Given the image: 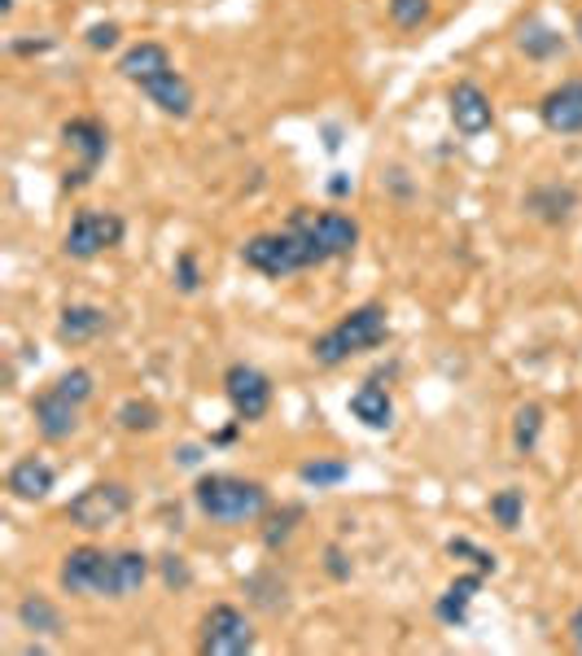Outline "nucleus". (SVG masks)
<instances>
[{
  "label": "nucleus",
  "instance_id": "nucleus-21",
  "mask_svg": "<svg viewBox=\"0 0 582 656\" xmlns=\"http://www.w3.org/2000/svg\"><path fill=\"white\" fill-rule=\"evenodd\" d=\"M19 621L32 630V634H62V612L45 599V595H27L19 604Z\"/></svg>",
  "mask_w": 582,
  "mask_h": 656
},
{
  "label": "nucleus",
  "instance_id": "nucleus-9",
  "mask_svg": "<svg viewBox=\"0 0 582 656\" xmlns=\"http://www.w3.org/2000/svg\"><path fill=\"white\" fill-rule=\"evenodd\" d=\"M223 394H228V403H232V412H237L241 425L263 421L267 408H271V381L254 364H232L223 373Z\"/></svg>",
  "mask_w": 582,
  "mask_h": 656
},
{
  "label": "nucleus",
  "instance_id": "nucleus-17",
  "mask_svg": "<svg viewBox=\"0 0 582 656\" xmlns=\"http://www.w3.org/2000/svg\"><path fill=\"white\" fill-rule=\"evenodd\" d=\"M162 71H171V53L158 45V40H141V45H132L123 58H119V75L128 80V84H149L154 75H162Z\"/></svg>",
  "mask_w": 582,
  "mask_h": 656
},
{
  "label": "nucleus",
  "instance_id": "nucleus-34",
  "mask_svg": "<svg viewBox=\"0 0 582 656\" xmlns=\"http://www.w3.org/2000/svg\"><path fill=\"white\" fill-rule=\"evenodd\" d=\"M569 639H573V647L582 652V608H578V612L569 617Z\"/></svg>",
  "mask_w": 582,
  "mask_h": 656
},
{
  "label": "nucleus",
  "instance_id": "nucleus-16",
  "mask_svg": "<svg viewBox=\"0 0 582 656\" xmlns=\"http://www.w3.org/2000/svg\"><path fill=\"white\" fill-rule=\"evenodd\" d=\"M110 328V315L101 311V306H66L62 311V319H58V342L62 347H84V342H93V338H101Z\"/></svg>",
  "mask_w": 582,
  "mask_h": 656
},
{
  "label": "nucleus",
  "instance_id": "nucleus-10",
  "mask_svg": "<svg viewBox=\"0 0 582 656\" xmlns=\"http://www.w3.org/2000/svg\"><path fill=\"white\" fill-rule=\"evenodd\" d=\"M149 582V556L145 551H106L101 578H97V595L106 599H128Z\"/></svg>",
  "mask_w": 582,
  "mask_h": 656
},
{
  "label": "nucleus",
  "instance_id": "nucleus-14",
  "mask_svg": "<svg viewBox=\"0 0 582 656\" xmlns=\"http://www.w3.org/2000/svg\"><path fill=\"white\" fill-rule=\"evenodd\" d=\"M101 564H106V551H101V547H75V551H66V556H62V569H58L62 591H71V595H97Z\"/></svg>",
  "mask_w": 582,
  "mask_h": 656
},
{
  "label": "nucleus",
  "instance_id": "nucleus-7",
  "mask_svg": "<svg viewBox=\"0 0 582 656\" xmlns=\"http://www.w3.org/2000/svg\"><path fill=\"white\" fill-rule=\"evenodd\" d=\"M202 652L206 656H245L254 652V625L245 621L241 608L215 604L202 621Z\"/></svg>",
  "mask_w": 582,
  "mask_h": 656
},
{
  "label": "nucleus",
  "instance_id": "nucleus-4",
  "mask_svg": "<svg viewBox=\"0 0 582 656\" xmlns=\"http://www.w3.org/2000/svg\"><path fill=\"white\" fill-rule=\"evenodd\" d=\"M289 228H294L307 250H312V263H329V258H347L355 245H360V223L342 210H294L289 215Z\"/></svg>",
  "mask_w": 582,
  "mask_h": 656
},
{
  "label": "nucleus",
  "instance_id": "nucleus-11",
  "mask_svg": "<svg viewBox=\"0 0 582 656\" xmlns=\"http://www.w3.org/2000/svg\"><path fill=\"white\" fill-rule=\"evenodd\" d=\"M538 123L556 136H582V80H569L551 88L538 101Z\"/></svg>",
  "mask_w": 582,
  "mask_h": 656
},
{
  "label": "nucleus",
  "instance_id": "nucleus-8",
  "mask_svg": "<svg viewBox=\"0 0 582 656\" xmlns=\"http://www.w3.org/2000/svg\"><path fill=\"white\" fill-rule=\"evenodd\" d=\"M62 141H66L71 154H80V167L66 171V189H84L93 180V171L106 162V154H110V132L97 119H71L62 127Z\"/></svg>",
  "mask_w": 582,
  "mask_h": 656
},
{
  "label": "nucleus",
  "instance_id": "nucleus-33",
  "mask_svg": "<svg viewBox=\"0 0 582 656\" xmlns=\"http://www.w3.org/2000/svg\"><path fill=\"white\" fill-rule=\"evenodd\" d=\"M325 556H329V573H334L338 582H347V578H351V564H347V556H342V547H329Z\"/></svg>",
  "mask_w": 582,
  "mask_h": 656
},
{
  "label": "nucleus",
  "instance_id": "nucleus-6",
  "mask_svg": "<svg viewBox=\"0 0 582 656\" xmlns=\"http://www.w3.org/2000/svg\"><path fill=\"white\" fill-rule=\"evenodd\" d=\"M123 232H128V223H123L114 210H80V215L71 219L66 236H62V250H66V258L88 263V258L114 250V245L123 241Z\"/></svg>",
  "mask_w": 582,
  "mask_h": 656
},
{
  "label": "nucleus",
  "instance_id": "nucleus-38",
  "mask_svg": "<svg viewBox=\"0 0 582 656\" xmlns=\"http://www.w3.org/2000/svg\"><path fill=\"white\" fill-rule=\"evenodd\" d=\"M0 14H5V19H10V14H14V0H0Z\"/></svg>",
  "mask_w": 582,
  "mask_h": 656
},
{
  "label": "nucleus",
  "instance_id": "nucleus-27",
  "mask_svg": "<svg viewBox=\"0 0 582 656\" xmlns=\"http://www.w3.org/2000/svg\"><path fill=\"white\" fill-rule=\"evenodd\" d=\"M299 477H303L307 486H338V482H347V477H351V464L312 460V464H303V469H299Z\"/></svg>",
  "mask_w": 582,
  "mask_h": 656
},
{
  "label": "nucleus",
  "instance_id": "nucleus-24",
  "mask_svg": "<svg viewBox=\"0 0 582 656\" xmlns=\"http://www.w3.org/2000/svg\"><path fill=\"white\" fill-rule=\"evenodd\" d=\"M119 425H123L128 434H154V429L162 425V412H158L154 403H145V399H128V403L119 408Z\"/></svg>",
  "mask_w": 582,
  "mask_h": 656
},
{
  "label": "nucleus",
  "instance_id": "nucleus-5",
  "mask_svg": "<svg viewBox=\"0 0 582 656\" xmlns=\"http://www.w3.org/2000/svg\"><path fill=\"white\" fill-rule=\"evenodd\" d=\"M128 512H132V490L123 482H93L66 503V521L75 530H88V534L119 525Z\"/></svg>",
  "mask_w": 582,
  "mask_h": 656
},
{
  "label": "nucleus",
  "instance_id": "nucleus-23",
  "mask_svg": "<svg viewBox=\"0 0 582 656\" xmlns=\"http://www.w3.org/2000/svg\"><path fill=\"white\" fill-rule=\"evenodd\" d=\"M486 508H490V521H495L499 530H517V525H521V512H525V495H521L517 486H508V490H495Z\"/></svg>",
  "mask_w": 582,
  "mask_h": 656
},
{
  "label": "nucleus",
  "instance_id": "nucleus-19",
  "mask_svg": "<svg viewBox=\"0 0 582 656\" xmlns=\"http://www.w3.org/2000/svg\"><path fill=\"white\" fill-rule=\"evenodd\" d=\"M10 490H14L19 499H27V503H40V499H49V490H53V469H49L45 460L27 455V460H19V464L10 469Z\"/></svg>",
  "mask_w": 582,
  "mask_h": 656
},
{
  "label": "nucleus",
  "instance_id": "nucleus-2",
  "mask_svg": "<svg viewBox=\"0 0 582 656\" xmlns=\"http://www.w3.org/2000/svg\"><path fill=\"white\" fill-rule=\"evenodd\" d=\"M193 503L219 525H250L267 512V486L237 473H206L193 486Z\"/></svg>",
  "mask_w": 582,
  "mask_h": 656
},
{
  "label": "nucleus",
  "instance_id": "nucleus-3",
  "mask_svg": "<svg viewBox=\"0 0 582 656\" xmlns=\"http://www.w3.org/2000/svg\"><path fill=\"white\" fill-rule=\"evenodd\" d=\"M241 263H245L250 271L267 276V280H284V276H294V271H303V267H316L307 241H303L294 228H289V223H284L280 232H258V236H250V241L241 245Z\"/></svg>",
  "mask_w": 582,
  "mask_h": 656
},
{
  "label": "nucleus",
  "instance_id": "nucleus-30",
  "mask_svg": "<svg viewBox=\"0 0 582 656\" xmlns=\"http://www.w3.org/2000/svg\"><path fill=\"white\" fill-rule=\"evenodd\" d=\"M84 40H88V49L106 53V49H114V45H119V23H93Z\"/></svg>",
  "mask_w": 582,
  "mask_h": 656
},
{
  "label": "nucleus",
  "instance_id": "nucleus-1",
  "mask_svg": "<svg viewBox=\"0 0 582 656\" xmlns=\"http://www.w3.org/2000/svg\"><path fill=\"white\" fill-rule=\"evenodd\" d=\"M386 338H390V311H386L381 302H364V306H355L347 319H338L329 333H320V338L312 342V355H316V364L338 368V364H347L351 355L377 351Z\"/></svg>",
  "mask_w": 582,
  "mask_h": 656
},
{
  "label": "nucleus",
  "instance_id": "nucleus-25",
  "mask_svg": "<svg viewBox=\"0 0 582 656\" xmlns=\"http://www.w3.org/2000/svg\"><path fill=\"white\" fill-rule=\"evenodd\" d=\"M538 429H543V408H538V403H525V408L517 412V425H512V442H517V451H521V455H530V451H534Z\"/></svg>",
  "mask_w": 582,
  "mask_h": 656
},
{
  "label": "nucleus",
  "instance_id": "nucleus-22",
  "mask_svg": "<svg viewBox=\"0 0 582 656\" xmlns=\"http://www.w3.org/2000/svg\"><path fill=\"white\" fill-rule=\"evenodd\" d=\"M517 45H521L525 58H538V62H543V58H556V53L565 49V40H560L551 27H543V23H525Z\"/></svg>",
  "mask_w": 582,
  "mask_h": 656
},
{
  "label": "nucleus",
  "instance_id": "nucleus-32",
  "mask_svg": "<svg viewBox=\"0 0 582 656\" xmlns=\"http://www.w3.org/2000/svg\"><path fill=\"white\" fill-rule=\"evenodd\" d=\"M162 578H167V586H189L184 560H180V556H162Z\"/></svg>",
  "mask_w": 582,
  "mask_h": 656
},
{
  "label": "nucleus",
  "instance_id": "nucleus-18",
  "mask_svg": "<svg viewBox=\"0 0 582 656\" xmlns=\"http://www.w3.org/2000/svg\"><path fill=\"white\" fill-rule=\"evenodd\" d=\"M351 416L364 425V429H390L395 425V403H390V394L381 390V386H360L355 394H351Z\"/></svg>",
  "mask_w": 582,
  "mask_h": 656
},
{
  "label": "nucleus",
  "instance_id": "nucleus-15",
  "mask_svg": "<svg viewBox=\"0 0 582 656\" xmlns=\"http://www.w3.org/2000/svg\"><path fill=\"white\" fill-rule=\"evenodd\" d=\"M141 93L162 110V114H171V119H189L193 114V84L171 66V71H162V75H154L149 84H141Z\"/></svg>",
  "mask_w": 582,
  "mask_h": 656
},
{
  "label": "nucleus",
  "instance_id": "nucleus-13",
  "mask_svg": "<svg viewBox=\"0 0 582 656\" xmlns=\"http://www.w3.org/2000/svg\"><path fill=\"white\" fill-rule=\"evenodd\" d=\"M32 412H36V429H40L49 442H66V438L80 429V403L66 399L58 386L45 390V394L32 403Z\"/></svg>",
  "mask_w": 582,
  "mask_h": 656
},
{
  "label": "nucleus",
  "instance_id": "nucleus-37",
  "mask_svg": "<svg viewBox=\"0 0 582 656\" xmlns=\"http://www.w3.org/2000/svg\"><path fill=\"white\" fill-rule=\"evenodd\" d=\"M573 36H578V49H582V10H578V19H573Z\"/></svg>",
  "mask_w": 582,
  "mask_h": 656
},
{
  "label": "nucleus",
  "instance_id": "nucleus-20",
  "mask_svg": "<svg viewBox=\"0 0 582 656\" xmlns=\"http://www.w3.org/2000/svg\"><path fill=\"white\" fill-rule=\"evenodd\" d=\"M482 591V573H469V578H456L447 591H442V599L434 604V612L447 621V625H464L469 621V604H473V595Z\"/></svg>",
  "mask_w": 582,
  "mask_h": 656
},
{
  "label": "nucleus",
  "instance_id": "nucleus-28",
  "mask_svg": "<svg viewBox=\"0 0 582 656\" xmlns=\"http://www.w3.org/2000/svg\"><path fill=\"white\" fill-rule=\"evenodd\" d=\"M58 390L84 408V403L93 399V390H97V386H93V373H88V368H71V373H62V377H58Z\"/></svg>",
  "mask_w": 582,
  "mask_h": 656
},
{
  "label": "nucleus",
  "instance_id": "nucleus-26",
  "mask_svg": "<svg viewBox=\"0 0 582 656\" xmlns=\"http://www.w3.org/2000/svg\"><path fill=\"white\" fill-rule=\"evenodd\" d=\"M429 14H434L429 0H390V23H395L399 32H416V27H425V23H429Z\"/></svg>",
  "mask_w": 582,
  "mask_h": 656
},
{
  "label": "nucleus",
  "instance_id": "nucleus-12",
  "mask_svg": "<svg viewBox=\"0 0 582 656\" xmlns=\"http://www.w3.org/2000/svg\"><path fill=\"white\" fill-rule=\"evenodd\" d=\"M451 123H456L460 136H482V132L495 127V106L473 80H460L451 88Z\"/></svg>",
  "mask_w": 582,
  "mask_h": 656
},
{
  "label": "nucleus",
  "instance_id": "nucleus-35",
  "mask_svg": "<svg viewBox=\"0 0 582 656\" xmlns=\"http://www.w3.org/2000/svg\"><path fill=\"white\" fill-rule=\"evenodd\" d=\"M329 189H334V197H347V193H351V180H347V175H338Z\"/></svg>",
  "mask_w": 582,
  "mask_h": 656
},
{
  "label": "nucleus",
  "instance_id": "nucleus-29",
  "mask_svg": "<svg viewBox=\"0 0 582 656\" xmlns=\"http://www.w3.org/2000/svg\"><path fill=\"white\" fill-rule=\"evenodd\" d=\"M447 551H451V556H469V560L477 564V573H495V556H490V551H482V547H477V543H469V538H451V543H447Z\"/></svg>",
  "mask_w": 582,
  "mask_h": 656
},
{
  "label": "nucleus",
  "instance_id": "nucleus-31",
  "mask_svg": "<svg viewBox=\"0 0 582 656\" xmlns=\"http://www.w3.org/2000/svg\"><path fill=\"white\" fill-rule=\"evenodd\" d=\"M175 284H180L184 293H197V289H202V276H197V258H193V254H180V258H175Z\"/></svg>",
  "mask_w": 582,
  "mask_h": 656
},
{
  "label": "nucleus",
  "instance_id": "nucleus-36",
  "mask_svg": "<svg viewBox=\"0 0 582 656\" xmlns=\"http://www.w3.org/2000/svg\"><path fill=\"white\" fill-rule=\"evenodd\" d=\"M197 460H202L197 447H180V464H197Z\"/></svg>",
  "mask_w": 582,
  "mask_h": 656
}]
</instances>
